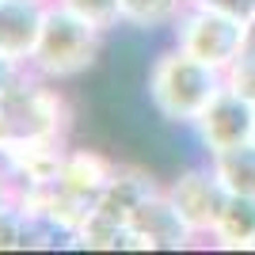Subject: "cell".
I'll return each instance as SVG.
<instances>
[{
	"label": "cell",
	"instance_id": "6da1fadb",
	"mask_svg": "<svg viewBox=\"0 0 255 255\" xmlns=\"http://www.w3.org/2000/svg\"><path fill=\"white\" fill-rule=\"evenodd\" d=\"M225 88V73L213 65L198 61L183 46H164L149 57L145 76H141V96L160 126L191 129L198 122L210 99Z\"/></svg>",
	"mask_w": 255,
	"mask_h": 255
},
{
	"label": "cell",
	"instance_id": "7a4b0ae2",
	"mask_svg": "<svg viewBox=\"0 0 255 255\" xmlns=\"http://www.w3.org/2000/svg\"><path fill=\"white\" fill-rule=\"evenodd\" d=\"M0 118L8 126L11 145L23 141H69L73 107L57 80H46L34 69H23L15 84L0 92ZM8 145V149H11Z\"/></svg>",
	"mask_w": 255,
	"mask_h": 255
},
{
	"label": "cell",
	"instance_id": "3957f363",
	"mask_svg": "<svg viewBox=\"0 0 255 255\" xmlns=\"http://www.w3.org/2000/svg\"><path fill=\"white\" fill-rule=\"evenodd\" d=\"M107 38H111L107 31L92 27L88 19L73 15V11L61 8L57 0H50L42 38H38V50H34L27 69H34V73L46 76V80H57V84L80 80V76L99 69Z\"/></svg>",
	"mask_w": 255,
	"mask_h": 255
},
{
	"label": "cell",
	"instance_id": "277c9868",
	"mask_svg": "<svg viewBox=\"0 0 255 255\" xmlns=\"http://www.w3.org/2000/svg\"><path fill=\"white\" fill-rule=\"evenodd\" d=\"M244 34H248L244 19L187 0L179 19H175V27H171V42L183 46L187 53H194L198 61H206V65L225 73L244 53Z\"/></svg>",
	"mask_w": 255,
	"mask_h": 255
},
{
	"label": "cell",
	"instance_id": "5b68a950",
	"mask_svg": "<svg viewBox=\"0 0 255 255\" xmlns=\"http://www.w3.org/2000/svg\"><path fill=\"white\" fill-rule=\"evenodd\" d=\"M164 191L175 202V210L183 213V221L191 225V233L198 240H210L217 221H221L225 202H229V191L217 179L210 156L198 160V164H183L171 179H164Z\"/></svg>",
	"mask_w": 255,
	"mask_h": 255
},
{
	"label": "cell",
	"instance_id": "8992f818",
	"mask_svg": "<svg viewBox=\"0 0 255 255\" xmlns=\"http://www.w3.org/2000/svg\"><path fill=\"white\" fill-rule=\"evenodd\" d=\"M191 129H194V137H198L206 156H213L221 149H233V145H244L255 133V103L248 96H240L236 88L225 84L210 99V107L198 115V122Z\"/></svg>",
	"mask_w": 255,
	"mask_h": 255
},
{
	"label": "cell",
	"instance_id": "52a82bcc",
	"mask_svg": "<svg viewBox=\"0 0 255 255\" xmlns=\"http://www.w3.org/2000/svg\"><path fill=\"white\" fill-rule=\"evenodd\" d=\"M126 225L133 233V252H187L198 240L191 225L183 221V213L175 210V202L168 198V191L149 194L126 217Z\"/></svg>",
	"mask_w": 255,
	"mask_h": 255
},
{
	"label": "cell",
	"instance_id": "ba28073f",
	"mask_svg": "<svg viewBox=\"0 0 255 255\" xmlns=\"http://www.w3.org/2000/svg\"><path fill=\"white\" fill-rule=\"evenodd\" d=\"M46 11L50 0H0V53L31 65L46 27Z\"/></svg>",
	"mask_w": 255,
	"mask_h": 255
},
{
	"label": "cell",
	"instance_id": "9c48e42d",
	"mask_svg": "<svg viewBox=\"0 0 255 255\" xmlns=\"http://www.w3.org/2000/svg\"><path fill=\"white\" fill-rule=\"evenodd\" d=\"M122 160H115L111 152L92 149V145H69L57 168V183L69 194H80L88 202H96L99 194L107 191V183L115 179V171Z\"/></svg>",
	"mask_w": 255,
	"mask_h": 255
},
{
	"label": "cell",
	"instance_id": "30bf717a",
	"mask_svg": "<svg viewBox=\"0 0 255 255\" xmlns=\"http://www.w3.org/2000/svg\"><path fill=\"white\" fill-rule=\"evenodd\" d=\"M164 191V183L156 179V171H149L145 164H118L115 179L107 183V191L96 198V210L111 213L118 221H126L149 194Z\"/></svg>",
	"mask_w": 255,
	"mask_h": 255
},
{
	"label": "cell",
	"instance_id": "8fae6325",
	"mask_svg": "<svg viewBox=\"0 0 255 255\" xmlns=\"http://www.w3.org/2000/svg\"><path fill=\"white\" fill-rule=\"evenodd\" d=\"M252 240H255V198L252 194H229L210 244L217 252H248Z\"/></svg>",
	"mask_w": 255,
	"mask_h": 255
},
{
	"label": "cell",
	"instance_id": "7c38bea8",
	"mask_svg": "<svg viewBox=\"0 0 255 255\" xmlns=\"http://www.w3.org/2000/svg\"><path fill=\"white\" fill-rule=\"evenodd\" d=\"M187 0H118V15H122V31L129 34H156L171 31Z\"/></svg>",
	"mask_w": 255,
	"mask_h": 255
},
{
	"label": "cell",
	"instance_id": "4fadbf2b",
	"mask_svg": "<svg viewBox=\"0 0 255 255\" xmlns=\"http://www.w3.org/2000/svg\"><path fill=\"white\" fill-rule=\"evenodd\" d=\"M210 164H213L217 179L225 183L229 194H252L255 198V141H244V145L213 152Z\"/></svg>",
	"mask_w": 255,
	"mask_h": 255
},
{
	"label": "cell",
	"instance_id": "5bb4252c",
	"mask_svg": "<svg viewBox=\"0 0 255 255\" xmlns=\"http://www.w3.org/2000/svg\"><path fill=\"white\" fill-rule=\"evenodd\" d=\"M34 252V217L19 202L0 210V252Z\"/></svg>",
	"mask_w": 255,
	"mask_h": 255
},
{
	"label": "cell",
	"instance_id": "9a60e30c",
	"mask_svg": "<svg viewBox=\"0 0 255 255\" xmlns=\"http://www.w3.org/2000/svg\"><path fill=\"white\" fill-rule=\"evenodd\" d=\"M61 8H69L73 15H80V19H88L92 27H99V31L115 34L122 31V15H118V0H57Z\"/></svg>",
	"mask_w": 255,
	"mask_h": 255
},
{
	"label": "cell",
	"instance_id": "2e32d148",
	"mask_svg": "<svg viewBox=\"0 0 255 255\" xmlns=\"http://www.w3.org/2000/svg\"><path fill=\"white\" fill-rule=\"evenodd\" d=\"M225 84L236 88L240 96H248L255 103V50H244L229 69H225Z\"/></svg>",
	"mask_w": 255,
	"mask_h": 255
},
{
	"label": "cell",
	"instance_id": "e0dca14e",
	"mask_svg": "<svg viewBox=\"0 0 255 255\" xmlns=\"http://www.w3.org/2000/svg\"><path fill=\"white\" fill-rule=\"evenodd\" d=\"M194 4H206V8H217V11H229L236 19H248L255 11V0H194Z\"/></svg>",
	"mask_w": 255,
	"mask_h": 255
},
{
	"label": "cell",
	"instance_id": "ac0fdd59",
	"mask_svg": "<svg viewBox=\"0 0 255 255\" xmlns=\"http://www.w3.org/2000/svg\"><path fill=\"white\" fill-rule=\"evenodd\" d=\"M15 202H19V183H15V175L0 164V210H4V206H15Z\"/></svg>",
	"mask_w": 255,
	"mask_h": 255
},
{
	"label": "cell",
	"instance_id": "d6986e66",
	"mask_svg": "<svg viewBox=\"0 0 255 255\" xmlns=\"http://www.w3.org/2000/svg\"><path fill=\"white\" fill-rule=\"evenodd\" d=\"M23 69H27V65L11 61L8 53H0V92H4V88H8V84H15V76H19Z\"/></svg>",
	"mask_w": 255,
	"mask_h": 255
},
{
	"label": "cell",
	"instance_id": "ffe728a7",
	"mask_svg": "<svg viewBox=\"0 0 255 255\" xmlns=\"http://www.w3.org/2000/svg\"><path fill=\"white\" fill-rule=\"evenodd\" d=\"M244 27H248V34H244V50H255V11L244 19Z\"/></svg>",
	"mask_w": 255,
	"mask_h": 255
},
{
	"label": "cell",
	"instance_id": "44dd1931",
	"mask_svg": "<svg viewBox=\"0 0 255 255\" xmlns=\"http://www.w3.org/2000/svg\"><path fill=\"white\" fill-rule=\"evenodd\" d=\"M248 252H255V240H252V248H248Z\"/></svg>",
	"mask_w": 255,
	"mask_h": 255
},
{
	"label": "cell",
	"instance_id": "7402d4cb",
	"mask_svg": "<svg viewBox=\"0 0 255 255\" xmlns=\"http://www.w3.org/2000/svg\"><path fill=\"white\" fill-rule=\"evenodd\" d=\"M252 141H255V133H252Z\"/></svg>",
	"mask_w": 255,
	"mask_h": 255
}]
</instances>
